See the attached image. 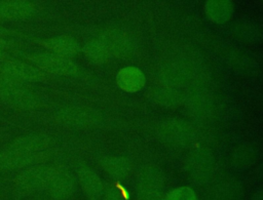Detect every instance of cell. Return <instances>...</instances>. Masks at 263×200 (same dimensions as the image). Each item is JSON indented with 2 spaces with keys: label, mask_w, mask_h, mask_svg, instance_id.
I'll return each instance as SVG.
<instances>
[{
  "label": "cell",
  "mask_w": 263,
  "mask_h": 200,
  "mask_svg": "<svg viewBox=\"0 0 263 200\" xmlns=\"http://www.w3.org/2000/svg\"><path fill=\"white\" fill-rule=\"evenodd\" d=\"M52 139L44 133H30L16 137L0 152V171L29 167L46 159Z\"/></svg>",
  "instance_id": "obj_1"
},
{
  "label": "cell",
  "mask_w": 263,
  "mask_h": 200,
  "mask_svg": "<svg viewBox=\"0 0 263 200\" xmlns=\"http://www.w3.org/2000/svg\"><path fill=\"white\" fill-rule=\"evenodd\" d=\"M0 102L18 110H33L40 104L37 94L18 82L0 75Z\"/></svg>",
  "instance_id": "obj_2"
},
{
  "label": "cell",
  "mask_w": 263,
  "mask_h": 200,
  "mask_svg": "<svg viewBox=\"0 0 263 200\" xmlns=\"http://www.w3.org/2000/svg\"><path fill=\"white\" fill-rule=\"evenodd\" d=\"M55 168L35 164L29 166L14 178V185L22 194H31L47 188Z\"/></svg>",
  "instance_id": "obj_3"
},
{
  "label": "cell",
  "mask_w": 263,
  "mask_h": 200,
  "mask_svg": "<svg viewBox=\"0 0 263 200\" xmlns=\"http://www.w3.org/2000/svg\"><path fill=\"white\" fill-rule=\"evenodd\" d=\"M28 59L45 74L59 76H73L78 72V66L71 58L49 51L28 55Z\"/></svg>",
  "instance_id": "obj_4"
},
{
  "label": "cell",
  "mask_w": 263,
  "mask_h": 200,
  "mask_svg": "<svg viewBox=\"0 0 263 200\" xmlns=\"http://www.w3.org/2000/svg\"><path fill=\"white\" fill-rule=\"evenodd\" d=\"M100 114L88 108L65 107L55 113V120L64 126L87 128L97 126L101 122Z\"/></svg>",
  "instance_id": "obj_5"
},
{
  "label": "cell",
  "mask_w": 263,
  "mask_h": 200,
  "mask_svg": "<svg viewBox=\"0 0 263 200\" xmlns=\"http://www.w3.org/2000/svg\"><path fill=\"white\" fill-rule=\"evenodd\" d=\"M138 200H163V178L155 166L142 169L137 184Z\"/></svg>",
  "instance_id": "obj_6"
},
{
  "label": "cell",
  "mask_w": 263,
  "mask_h": 200,
  "mask_svg": "<svg viewBox=\"0 0 263 200\" xmlns=\"http://www.w3.org/2000/svg\"><path fill=\"white\" fill-rule=\"evenodd\" d=\"M157 133L159 138L172 146H186L190 144L194 137V130L192 126L180 119H172L162 122Z\"/></svg>",
  "instance_id": "obj_7"
},
{
  "label": "cell",
  "mask_w": 263,
  "mask_h": 200,
  "mask_svg": "<svg viewBox=\"0 0 263 200\" xmlns=\"http://www.w3.org/2000/svg\"><path fill=\"white\" fill-rule=\"evenodd\" d=\"M0 75L18 82H39L46 78V74L33 64L17 59H0Z\"/></svg>",
  "instance_id": "obj_8"
},
{
  "label": "cell",
  "mask_w": 263,
  "mask_h": 200,
  "mask_svg": "<svg viewBox=\"0 0 263 200\" xmlns=\"http://www.w3.org/2000/svg\"><path fill=\"white\" fill-rule=\"evenodd\" d=\"M110 55H114L116 57H127L129 56L135 49V44L133 39L123 31L111 29L106 30L100 36V39Z\"/></svg>",
  "instance_id": "obj_9"
},
{
  "label": "cell",
  "mask_w": 263,
  "mask_h": 200,
  "mask_svg": "<svg viewBox=\"0 0 263 200\" xmlns=\"http://www.w3.org/2000/svg\"><path fill=\"white\" fill-rule=\"evenodd\" d=\"M40 44L47 51L69 58L77 55L80 51V45L78 41L70 36H58L43 39L40 41Z\"/></svg>",
  "instance_id": "obj_10"
},
{
  "label": "cell",
  "mask_w": 263,
  "mask_h": 200,
  "mask_svg": "<svg viewBox=\"0 0 263 200\" xmlns=\"http://www.w3.org/2000/svg\"><path fill=\"white\" fill-rule=\"evenodd\" d=\"M118 87L125 92H137L141 90L146 83V77L142 70L137 67H125L118 71L116 75Z\"/></svg>",
  "instance_id": "obj_11"
},
{
  "label": "cell",
  "mask_w": 263,
  "mask_h": 200,
  "mask_svg": "<svg viewBox=\"0 0 263 200\" xmlns=\"http://www.w3.org/2000/svg\"><path fill=\"white\" fill-rule=\"evenodd\" d=\"M46 189L53 199L63 200L68 198L73 193L75 189V183L70 172L55 169Z\"/></svg>",
  "instance_id": "obj_12"
},
{
  "label": "cell",
  "mask_w": 263,
  "mask_h": 200,
  "mask_svg": "<svg viewBox=\"0 0 263 200\" xmlns=\"http://www.w3.org/2000/svg\"><path fill=\"white\" fill-rule=\"evenodd\" d=\"M35 6L27 0L0 1V17L5 19H25L35 13Z\"/></svg>",
  "instance_id": "obj_13"
},
{
  "label": "cell",
  "mask_w": 263,
  "mask_h": 200,
  "mask_svg": "<svg viewBox=\"0 0 263 200\" xmlns=\"http://www.w3.org/2000/svg\"><path fill=\"white\" fill-rule=\"evenodd\" d=\"M213 155L205 150H198L188 157L187 168L188 171L195 178L205 177L213 169L214 159Z\"/></svg>",
  "instance_id": "obj_14"
},
{
  "label": "cell",
  "mask_w": 263,
  "mask_h": 200,
  "mask_svg": "<svg viewBox=\"0 0 263 200\" xmlns=\"http://www.w3.org/2000/svg\"><path fill=\"white\" fill-rule=\"evenodd\" d=\"M204 11L210 21L225 24L233 14V5L231 0H206Z\"/></svg>",
  "instance_id": "obj_15"
},
{
  "label": "cell",
  "mask_w": 263,
  "mask_h": 200,
  "mask_svg": "<svg viewBox=\"0 0 263 200\" xmlns=\"http://www.w3.org/2000/svg\"><path fill=\"white\" fill-rule=\"evenodd\" d=\"M101 165L111 177L116 179L125 178L132 169L129 161L126 158L120 156L105 157L101 161Z\"/></svg>",
  "instance_id": "obj_16"
},
{
  "label": "cell",
  "mask_w": 263,
  "mask_h": 200,
  "mask_svg": "<svg viewBox=\"0 0 263 200\" xmlns=\"http://www.w3.org/2000/svg\"><path fill=\"white\" fill-rule=\"evenodd\" d=\"M78 178L85 194L90 198H96L103 191V184L99 175L88 167H82L78 171Z\"/></svg>",
  "instance_id": "obj_17"
},
{
  "label": "cell",
  "mask_w": 263,
  "mask_h": 200,
  "mask_svg": "<svg viewBox=\"0 0 263 200\" xmlns=\"http://www.w3.org/2000/svg\"><path fill=\"white\" fill-rule=\"evenodd\" d=\"M83 53L86 58L96 65H103L109 61L110 53L104 43L99 39H92L83 46Z\"/></svg>",
  "instance_id": "obj_18"
},
{
  "label": "cell",
  "mask_w": 263,
  "mask_h": 200,
  "mask_svg": "<svg viewBox=\"0 0 263 200\" xmlns=\"http://www.w3.org/2000/svg\"><path fill=\"white\" fill-rule=\"evenodd\" d=\"M152 99L164 107H174L182 102V94L173 87H159L152 91Z\"/></svg>",
  "instance_id": "obj_19"
},
{
  "label": "cell",
  "mask_w": 263,
  "mask_h": 200,
  "mask_svg": "<svg viewBox=\"0 0 263 200\" xmlns=\"http://www.w3.org/2000/svg\"><path fill=\"white\" fill-rule=\"evenodd\" d=\"M164 200H197V197L191 188L179 187L172 190Z\"/></svg>",
  "instance_id": "obj_20"
},
{
  "label": "cell",
  "mask_w": 263,
  "mask_h": 200,
  "mask_svg": "<svg viewBox=\"0 0 263 200\" xmlns=\"http://www.w3.org/2000/svg\"><path fill=\"white\" fill-rule=\"evenodd\" d=\"M255 157H256V152L254 148H251L250 146H243L237 149L233 158L237 164L249 165L251 162L254 161Z\"/></svg>",
  "instance_id": "obj_21"
},
{
  "label": "cell",
  "mask_w": 263,
  "mask_h": 200,
  "mask_svg": "<svg viewBox=\"0 0 263 200\" xmlns=\"http://www.w3.org/2000/svg\"><path fill=\"white\" fill-rule=\"evenodd\" d=\"M106 197H107V200H123L120 193L115 187H112L108 190Z\"/></svg>",
  "instance_id": "obj_22"
},
{
  "label": "cell",
  "mask_w": 263,
  "mask_h": 200,
  "mask_svg": "<svg viewBox=\"0 0 263 200\" xmlns=\"http://www.w3.org/2000/svg\"><path fill=\"white\" fill-rule=\"evenodd\" d=\"M6 46H7V42H6L4 39L0 38V49H3V48H5Z\"/></svg>",
  "instance_id": "obj_23"
},
{
  "label": "cell",
  "mask_w": 263,
  "mask_h": 200,
  "mask_svg": "<svg viewBox=\"0 0 263 200\" xmlns=\"http://www.w3.org/2000/svg\"><path fill=\"white\" fill-rule=\"evenodd\" d=\"M5 33H7V31L5 29H3L2 27H0V34H5Z\"/></svg>",
  "instance_id": "obj_24"
}]
</instances>
